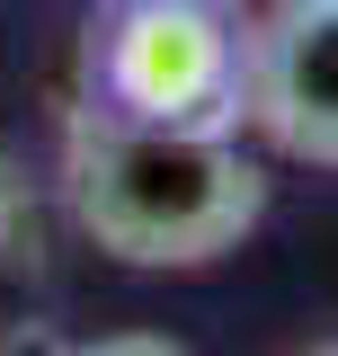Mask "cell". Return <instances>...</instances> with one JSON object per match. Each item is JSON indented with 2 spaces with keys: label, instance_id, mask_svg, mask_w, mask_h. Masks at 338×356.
<instances>
[{
  "label": "cell",
  "instance_id": "1",
  "mask_svg": "<svg viewBox=\"0 0 338 356\" xmlns=\"http://www.w3.org/2000/svg\"><path fill=\"white\" fill-rule=\"evenodd\" d=\"M72 222L125 267H205L241 250L267 214V170L241 134H169L81 107L63 134Z\"/></svg>",
  "mask_w": 338,
  "mask_h": 356
},
{
  "label": "cell",
  "instance_id": "2",
  "mask_svg": "<svg viewBox=\"0 0 338 356\" xmlns=\"http://www.w3.org/2000/svg\"><path fill=\"white\" fill-rule=\"evenodd\" d=\"M81 107L169 134H241L250 116L241 0H98L81 44Z\"/></svg>",
  "mask_w": 338,
  "mask_h": 356
},
{
  "label": "cell",
  "instance_id": "3",
  "mask_svg": "<svg viewBox=\"0 0 338 356\" xmlns=\"http://www.w3.org/2000/svg\"><path fill=\"white\" fill-rule=\"evenodd\" d=\"M250 116L285 161L338 170V0H276L250 18Z\"/></svg>",
  "mask_w": 338,
  "mask_h": 356
},
{
  "label": "cell",
  "instance_id": "4",
  "mask_svg": "<svg viewBox=\"0 0 338 356\" xmlns=\"http://www.w3.org/2000/svg\"><path fill=\"white\" fill-rule=\"evenodd\" d=\"M72 356H187L178 339H152V330H116V339H89V348H72Z\"/></svg>",
  "mask_w": 338,
  "mask_h": 356
},
{
  "label": "cell",
  "instance_id": "5",
  "mask_svg": "<svg viewBox=\"0 0 338 356\" xmlns=\"http://www.w3.org/2000/svg\"><path fill=\"white\" fill-rule=\"evenodd\" d=\"M0 356H72V339H63V330H45V321H18V330L0 339Z\"/></svg>",
  "mask_w": 338,
  "mask_h": 356
},
{
  "label": "cell",
  "instance_id": "6",
  "mask_svg": "<svg viewBox=\"0 0 338 356\" xmlns=\"http://www.w3.org/2000/svg\"><path fill=\"white\" fill-rule=\"evenodd\" d=\"M294 356H338V339H312V348H294Z\"/></svg>",
  "mask_w": 338,
  "mask_h": 356
}]
</instances>
